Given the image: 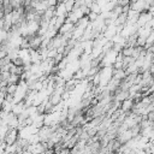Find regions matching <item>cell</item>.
<instances>
[{"mask_svg": "<svg viewBox=\"0 0 154 154\" xmlns=\"http://www.w3.org/2000/svg\"><path fill=\"white\" fill-rule=\"evenodd\" d=\"M153 18V14L149 12V11H143V12H141L140 13V16H138V19H137V24H138V26H144L150 19Z\"/></svg>", "mask_w": 154, "mask_h": 154, "instance_id": "obj_1", "label": "cell"}, {"mask_svg": "<svg viewBox=\"0 0 154 154\" xmlns=\"http://www.w3.org/2000/svg\"><path fill=\"white\" fill-rule=\"evenodd\" d=\"M30 37V48H34V49H38L42 41H43V36L36 34L34 36H29Z\"/></svg>", "mask_w": 154, "mask_h": 154, "instance_id": "obj_2", "label": "cell"}, {"mask_svg": "<svg viewBox=\"0 0 154 154\" xmlns=\"http://www.w3.org/2000/svg\"><path fill=\"white\" fill-rule=\"evenodd\" d=\"M134 105H135V100H134V97L130 96V97L125 99L124 101H122V103H120V108H122L124 112H128V111H131V109H132Z\"/></svg>", "mask_w": 154, "mask_h": 154, "instance_id": "obj_3", "label": "cell"}, {"mask_svg": "<svg viewBox=\"0 0 154 154\" xmlns=\"http://www.w3.org/2000/svg\"><path fill=\"white\" fill-rule=\"evenodd\" d=\"M48 101H49L52 105L57 106V105H59V103H60L61 101H64V100H63V96H61V94L54 90V91H53V93L49 95V99H48Z\"/></svg>", "mask_w": 154, "mask_h": 154, "instance_id": "obj_4", "label": "cell"}, {"mask_svg": "<svg viewBox=\"0 0 154 154\" xmlns=\"http://www.w3.org/2000/svg\"><path fill=\"white\" fill-rule=\"evenodd\" d=\"M75 26H76V25H75L73 23H71V22H65V23L60 26V29L58 30V32L61 34V35H63V34H66V32H69V31H72V30L75 29Z\"/></svg>", "mask_w": 154, "mask_h": 154, "instance_id": "obj_5", "label": "cell"}, {"mask_svg": "<svg viewBox=\"0 0 154 154\" xmlns=\"http://www.w3.org/2000/svg\"><path fill=\"white\" fill-rule=\"evenodd\" d=\"M55 16H64V17L67 16V10L65 6V2H59L55 6Z\"/></svg>", "mask_w": 154, "mask_h": 154, "instance_id": "obj_6", "label": "cell"}, {"mask_svg": "<svg viewBox=\"0 0 154 154\" xmlns=\"http://www.w3.org/2000/svg\"><path fill=\"white\" fill-rule=\"evenodd\" d=\"M8 84H18L20 82V76L19 75H14V73H11V76L8 77L7 79Z\"/></svg>", "mask_w": 154, "mask_h": 154, "instance_id": "obj_7", "label": "cell"}, {"mask_svg": "<svg viewBox=\"0 0 154 154\" xmlns=\"http://www.w3.org/2000/svg\"><path fill=\"white\" fill-rule=\"evenodd\" d=\"M154 45V30H152V32L149 34V36L147 37V40H146V45H144V48L146 49H148L150 46H153Z\"/></svg>", "mask_w": 154, "mask_h": 154, "instance_id": "obj_8", "label": "cell"}, {"mask_svg": "<svg viewBox=\"0 0 154 154\" xmlns=\"http://www.w3.org/2000/svg\"><path fill=\"white\" fill-rule=\"evenodd\" d=\"M134 48L135 47H131V46H124L123 49H122V53L124 54V57H132Z\"/></svg>", "mask_w": 154, "mask_h": 154, "instance_id": "obj_9", "label": "cell"}, {"mask_svg": "<svg viewBox=\"0 0 154 154\" xmlns=\"http://www.w3.org/2000/svg\"><path fill=\"white\" fill-rule=\"evenodd\" d=\"M17 88H18V84H8L6 87V93L7 94H14L17 91Z\"/></svg>", "mask_w": 154, "mask_h": 154, "instance_id": "obj_10", "label": "cell"}, {"mask_svg": "<svg viewBox=\"0 0 154 154\" xmlns=\"http://www.w3.org/2000/svg\"><path fill=\"white\" fill-rule=\"evenodd\" d=\"M90 11H94V12H96V13H101V6H100L96 1H94L93 5L90 6Z\"/></svg>", "mask_w": 154, "mask_h": 154, "instance_id": "obj_11", "label": "cell"}, {"mask_svg": "<svg viewBox=\"0 0 154 154\" xmlns=\"http://www.w3.org/2000/svg\"><path fill=\"white\" fill-rule=\"evenodd\" d=\"M99 14H100V13H96V12H94V11H90L87 16H88V18H89L90 22H94V20H96V19L99 18Z\"/></svg>", "mask_w": 154, "mask_h": 154, "instance_id": "obj_12", "label": "cell"}, {"mask_svg": "<svg viewBox=\"0 0 154 154\" xmlns=\"http://www.w3.org/2000/svg\"><path fill=\"white\" fill-rule=\"evenodd\" d=\"M12 63L14 64V65H17V66H23L24 65V61H23V59H22V57H16L14 59H12Z\"/></svg>", "mask_w": 154, "mask_h": 154, "instance_id": "obj_13", "label": "cell"}, {"mask_svg": "<svg viewBox=\"0 0 154 154\" xmlns=\"http://www.w3.org/2000/svg\"><path fill=\"white\" fill-rule=\"evenodd\" d=\"M63 58H64V54H63V53H58V54L53 58V60H54V63H55V64H58Z\"/></svg>", "mask_w": 154, "mask_h": 154, "instance_id": "obj_14", "label": "cell"}, {"mask_svg": "<svg viewBox=\"0 0 154 154\" xmlns=\"http://www.w3.org/2000/svg\"><path fill=\"white\" fill-rule=\"evenodd\" d=\"M1 76H2V79H8V77L11 76V72L10 71H2Z\"/></svg>", "mask_w": 154, "mask_h": 154, "instance_id": "obj_15", "label": "cell"}, {"mask_svg": "<svg viewBox=\"0 0 154 154\" xmlns=\"http://www.w3.org/2000/svg\"><path fill=\"white\" fill-rule=\"evenodd\" d=\"M47 2H48V5L49 6H57L59 2H58V0H46Z\"/></svg>", "mask_w": 154, "mask_h": 154, "instance_id": "obj_16", "label": "cell"}, {"mask_svg": "<svg viewBox=\"0 0 154 154\" xmlns=\"http://www.w3.org/2000/svg\"><path fill=\"white\" fill-rule=\"evenodd\" d=\"M6 55H7V52H6V51L0 49V58H4V57H6Z\"/></svg>", "mask_w": 154, "mask_h": 154, "instance_id": "obj_17", "label": "cell"}, {"mask_svg": "<svg viewBox=\"0 0 154 154\" xmlns=\"http://www.w3.org/2000/svg\"><path fill=\"white\" fill-rule=\"evenodd\" d=\"M2 8H4V6H2V4L0 2V10H2Z\"/></svg>", "mask_w": 154, "mask_h": 154, "instance_id": "obj_18", "label": "cell"}, {"mask_svg": "<svg viewBox=\"0 0 154 154\" xmlns=\"http://www.w3.org/2000/svg\"><path fill=\"white\" fill-rule=\"evenodd\" d=\"M0 45H1V41H0Z\"/></svg>", "mask_w": 154, "mask_h": 154, "instance_id": "obj_19", "label": "cell"}]
</instances>
